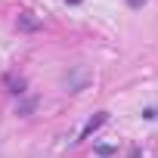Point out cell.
Here are the masks:
<instances>
[{
  "instance_id": "1",
  "label": "cell",
  "mask_w": 158,
  "mask_h": 158,
  "mask_svg": "<svg viewBox=\"0 0 158 158\" xmlns=\"http://www.w3.org/2000/svg\"><path fill=\"white\" fill-rule=\"evenodd\" d=\"M102 124H106V112H99V115H96L93 121H87V127L81 130V136H77V139H87V136H90V133H93L96 127H102Z\"/></svg>"
},
{
  "instance_id": "3",
  "label": "cell",
  "mask_w": 158,
  "mask_h": 158,
  "mask_svg": "<svg viewBox=\"0 0 158 158\" xmlns=\"http://www.w3.org/2000/svg\"><path fill=\"white\" fill-rule=\"evenodd\" d=\"M65 3H84V0H65Z\"/></svg>"
},
{
  "instance_id": "2",
  "label": "cell",
  "mask_w": 158,
  "mask_h": 158,
  "mask_svg": "<svg viewBox=\"0 0 158 158\" xmlns=\"http://www.w3.org/2000/svg\"><path fill=\"white\" fill-rule=\"evenodd\" d=\"M127 3H130L133 10H139V6H146V3H149V0H127Z\"/></svg>"
}]
</instances>
